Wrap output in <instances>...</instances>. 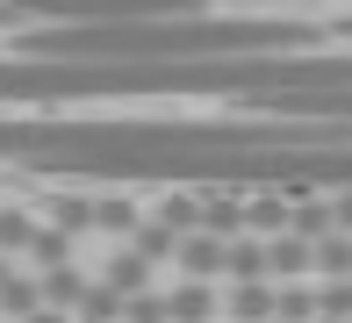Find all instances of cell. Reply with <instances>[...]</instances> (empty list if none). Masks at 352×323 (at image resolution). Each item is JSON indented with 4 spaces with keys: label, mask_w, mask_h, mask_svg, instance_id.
I'll return each mask as SVG.
<instances>
[{
    "label": "cell",
    "mask_w": 352,
    "mask_h": 323,
    "mask_svg": "<svg viewBox=\"0 0 352 323\" xmlns=\"http://www.w3.org/2000/svg\"><path fill=\"white\" fill-rule=\"evenodd\" d=\"M309 51V29L280 14H166L122 29H22L14 58L51 65H223V58H274Z\"/></svg>",
    "instance_id": "1"
},
{
    "label": "cell",
    "mask_w": 352,
    "mask_h": 323,
    "mask_svg": "<svg viewBox=\"0 0 352 323\" xmlns=\"http://www.w3.org/2000/svg\"><path fill=\"white\" fill-rule=\"evenodd\" d=\"M223 323H280V287L274 280L223 287Z\"/></svg>",
    "instance_id": "7"
},
{
    "label": "cell",
    "mask_w": 352,
    "mask_h": 323,
    "mask_svg": "<svg viewBox=\"0 0 352 323\" xmlns=\"http://www.w3.org/2000/svg\"><path fill=\"white\" fill-rule=\"evenodd\" d=\"M166 14H201V0H14V29H122Z\"/></svg>",
    "instance_id": "3"
},
{
    "label": "cell",
    "mask_w": 352,
    "mask_h": 323,
    "mask_svg": "<svg viewBox=\"0 0 352 323\" xmlns=\"http://www.w3.org/2000/svg\"><path fill=\"white\" fill-rule=\"evenodd\" d=\"M122 323H173V295H166V287L130 295V302H122Z\"/></svg>",
    "instance_id": "10"
},
{
    "label": "cell",
    "mask_w": 352,
    "mask_h": 323,
    "mask_svg": "<svg viewBox=\"0 0 352 323\" xmlns=\"http://www.w3.org/2000/svg\"><path fill=\"white\" fill-rule=\"evenodd\" d=\"M101 280L116 287L122 302H130V295H151V287H166V273H158L144 252H130V245H108V258H101Z\"/></svg>",
    "instance_id": "6"
},
{
    "label": "cell",
    "mask_w": 352,
    "mask_h": 323,
    "mask_svg": "<svg viewBox=\"0 0 352 323\" xmlns=\"http://www.w3.org/2000/svg\"><path fill=\"white\" fill-rule=\"evenodd\" d=\"M29 323H72L65 309H36V316H29Z\"/></svg>",
    "instance_id": "11"
},
{
    "label": "cell",
    "mask_w": 352,
    "mask_h": 323,
    "mask_svg": "<svg viewBox=\"0 0 352 323\" xmlns=\"http://www.w3.org/2000/svg\"><path fill=\"white\" fill-rule=\"evenodd\" d=\"M324 309H316V280H295L280 287V323H316Z\"/></svg>",
    "instance_id": "9"
},
{
    "label": "cell",
    "mask_w": 352,
    "mask_h": 323,
    "mask_svg": "<svg viewBox=\"0 0 352 323\" xmlns=\"http://www.w3.org/2000/svg\"><path fill=\"white\" fill-rule=\"evenodd\" d=\"M338 36H352V22H345V29H338Z\"/></svg>",
    "instance_id": "13"
},
{
    "label": "cell",
    "mask_w": 352,
    "mask_h": 323,
    "mask_svg": "<svg viewBox=\"0 0 352 323\" xmlns=\"http://www.w3.org/2000/svg\"><path fill=\"white\" fill-rule=\"evenodd\" d=\"M72 137V115H36V122H0V158H14V166H36V158L65 151Z\"/></svg>",
    "instance_id": "4"
},
{
    "label": "cell",
    "mask_w": 352,
    "mask_h": 323,
    "mask_svg": "<svg viewBox=\"0 0 352 323\" xmlns=\"http://www.w3.org/2000/svg\"><path fill=\"white\" fill-rule=\"evenodd\" d=\"M316 280H352V237H316Z\"/></svg>",
    "instance_id": "8"
},
{
    "label": "cell",
    "mask_w": 352,
    "mask_h": 323,
    "mask_svg": "<svg viewBox=\"0 0 352 323\" xmlns=\"http://www.w3.org/2000/svg\"><path fill=\"white\" fill-rule=\"evenodd\" d=\"M0 29H14V0H0Z\"/></svg>",
    "instance_id": "12"
},
{
    "label": "cell",
    "mask_w": 352,
    "mask_h": 323,
    "mask_svg": "<svg viewBox=\"0 0 352 323\" xmlns=\"http://www.w3.org/2000/svg\"><path fill=\"white\" fill-rule=\"evenodd\" d=\"M173 280H230V237H216V230H195V237H180V252H173Z\"/></svg>",
    "instance_id": "5"
},
{
    "label": "cell",
    "mask_w": 352,
    "mask_h": 323,
    "mask_svg": "<svg viewBox=\"0 0 352 323\" xmlns=\"http://www.w3.org/2000/svg\"><path fill=\"white\" fill-rule=\"evenodd\" d=\"M259 87H266V58H223V65H51V58H0V101H122V93H245L252 101Z\"/></svg>",
    "instance_id": "2"
}]
</instances>
